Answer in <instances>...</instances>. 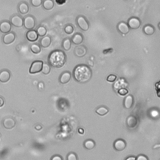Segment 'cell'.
<instances>
[{"label":"cell","instance_id":"1","mask_svg":"<svg viewBox=\"0 0 160 160\" xmlns=\"http://www.w3.org/2000/svg\"><path fill=\"white\" fill-rule=\"evenodd\" d=\"M92 76V72L90 67L85 64H79L74 69V79L79 83L88 82L90 80Z\"/></svg>","mask_w":160,"mask_h":160},{"label":"cell","instance_id":"2","mask_svg":"<svg viewBox=\"0 0 160 160\" xmlns=\"http://www.w3.org/2000/svg\"><path fill=\"white\" fill-rule=\"evenodd\" d=\"M66 61V56L61 51L56 50L52 51L48 56V63L51 66L60 68L63 67Z\"/></svg>","mask_w":160,"mask_h":160},{"label":"cell","instance_id":"3","mask_svg":"<svg viewBox=\"0 0 160 160\" xmlns=\"http://www.w3.org/2000/svg\"><path fill=\"white\" fill-rule=\"evenodd\" d=\"M77 25L81 29V30L86 31L90 28V23L84 16L80 15L76 18Z\"/></svg>","mask_w":160,"mask_h":160},{"label":"cell","instance_id":"4","mask_svg":"<svg viewBox=\"0 0 160 160\" xmlns=\"http://www.w3.org/2000/svg\"><path fill=\"white\" fill-rule=\"evenodd\" d=\"M23 26L28 29H33L36 26V20L32 15H27L23 18Z\"/></svg>","mask_w":160,"mask_h":160},{"label":"cell","instance_id":"5","mask_svg":"<svg viewBox=\"0 0 160 160\" xmlns=\"http://www.w3.org/2000/svg\"><path fill=\"white\" fill-rule=\"evenodd\" d=\"M43 62L42 61H35L32 63L29 72L30 74H36L41 72Z\"/></svg>","mask_w":160,"mask_h":160},{"label":"cell","instance_id":"6","mask_svg":"<svg viewBox=\"0 0 160 160\" xmlns=\"http://www.w3.org/2000/svg\"><path fill=\"white\" fill-rule=\"evenodd\" d=\"M11 25L16 28H21L23 26V18L18 15H14L11 17L10 21Z\"/></svg>","mask_w":160,"mask_h":160},{"label":"cell","instance_id":"7","mask_svg":"<svg viewBox=\"0 0 160 160\" xmlns=\"http://www.w3.org/2000/svg\"><path fill=\"white\" fill-rule=\"evenodd\" d=\"M16 39V34L14 32H9L4 34L2 38V41L4 45H10L13 43Z\"/></svg>","mask_w":160,"mask_h":160},{"label":"cell","instance_id":"8","mask_svg":"<svg viewBox=\"0 0 160 160\" xmlns=\"http://www.w3.org/2000/svg\"><path fill=\"white\" fill-rule=\"evenodd\" d=\"M3 127L7 129H11L16 126V121L13 118L7 117L3 119L2 121Z\"/></svg>","mask_w":160,"mask_h":160},{"label":"cell","instance_id":"9","mask_svg":"<svg viewBox=\"0 0 160 160\" xmlns=\"http://www.w3.org/2000/svg\"><path fill=\"white\" fill-rule=\"evenodd\" d=\"M141 25V20L136 17H132L128 20V25L130 29H137Z\"/></svg>","mask_w":160,"mask_h":160},{"label":"cell","instance_id":"10","mask_svg":"<svg viewBox=\"0 0 160 160\" xmlns=\"http://www.w3.org/2000/svg\"><path fill=\"white\" fill-rule=\"evenodd\" d=\"M12 25L8 20H3L0 22V32L6 34L11 31Z\"/></svg>","mask_w":160,"mask_h":160},{"label":"cell","instance_id":"11","mask_svg":"<svg viewBox=\"0 0 160 160\" xmlns=\"http://www.w3.org/2000/svg\"><path fill=\"white\" fill-rule=\"evenodd\" d=\"M126 146V141L123 139H118L116 140L113 144L114 149L118 151H121L125 149Z\"/></svg>","mask_w":160,"mask_h":160},{"label":"cell","instance_id":"12","mask_svg":"<svg viewBox=\"0 0 160 160\" xmlns=\"http://www.w3.org/2000/svg\"><path fill=\"white\" fill-rule=\"evenodd\" d=\"M11 73L8 69H3L0 71V82L7 83L11 78Z\"/></svg>","mask_w":160,"mask_h":160},{"label":"cell","instance_id":"13","mask_svg":"<svg viewBox=\"0 0 160 160\" xmlns=\"http://www.w3.org/2000/svg\"><path fill=\"white\" fill-rule=\"evenodd\" d=\"M74 53L75 55L79 58H81L85 56L87 53V49L85 46L83 45H79L75 47L74 50Z\"/></svg>","mask_w":160,"mask_h":160},{"label":"cell","instance_id":"14","mask_svg":"<svg viewBox=\"0 0 160 160\" xmlns=\"http://www.w3.org/2000/svg\"><path fill=\"white\" fill-rule=\"evenodd\" d=\"M117 29L118 31L123 34H127L130 31V28L128 26V24H126L125 22L123 21H121L118 23L117 26Z\"/></svg>","mask_w":160,"mask_h":160},{"label":"cell","instance_id":"15","mask_svg":"<svg viewBox=\"0 0 160 160\" xmlns=\"http://www.w3.org/2000/svg\"><path fill=\"white\" fill-rule=\"evenodd\" d=\"M26 39L29 41H30V42H34V41L38 40L39 36L36 30H34V29H30V30H29L26 33Z\"/></svg>","mask_w":160,"mask_h":160},{"label":"cell","instance_id":"16","mask_svg":"<svg viewBox=\"0 0 160 160\" xmlns=\"http://www.w3.org/2000/svg\"><path fill=\"white\" fill-rule=\"evenodd\" d=\"M18 10L21 15H26L29 11L28 4L25 1L20 3L18 6Z\"/></svg>","mask_w":160,"mask_h":160},{"label":"cell","instance_id":"17","mask_svg":"<svg viewBox=\"0 0 160 160\" xmlns=\"http://www.w3.org/2000/svg\"><path fill=\"white\" fill-rule=\"evenodd\" d=\"M134 104V98L132 95V94H129L124 99V108L126 110H129L131 109Z\"/></svg>","mask_w":160,"mask_h":160},{"label":"cell","instance_id":"18","mask_svg":"<svg viewBox=\"0 0 160 160\" xmlns=\"http://www.w3.org/2000/svg\"><path fill=\"white\" fill-rule=\"evenodd\" d=\"M126 125L129 128H134V127L136 126L138 124V120L136 117H135L133 115H130L129 116L126 121Z\"/></svg>","mask_w":160,"mask_h":160},{"label":"cell","instance_id":"19","mask_svg":"<svg viewBox=\"0 0 160 160\" xmlns=\"http://www.w3.org/2000/svg\"><path fill=\"white\" fill-rule=\"evenodd\" d=\"M83 39L84 37L82 35V34L76 33L73 35L72 39H71V41H72V42L75 45H79L83 43Z\"/></svg>","mask_w":160,"mask_h":160},{"label":"cell","instance_id":"20","mask_svg":"<svg viewBox=\"0 0 160 160\" xmlns=\"http://www.w3.org/2000/svg\"><path fill=\"white\" fill-rule=\"evenodd\" d=\"M72 78V75L69 72H65L63 73L60 77V82L61 84H66L70 81Z\"/></svg>","mask_w":160,"mask_h":160},{"label":"cell","instance_id":"21","mask_svg":"<svg viewBox=\"0 0 160 160\" xmlns=\"http://www.w3.org/2000/svg\"><path fill=\"white\" fill-rule=\"evenodd\" d=\"M51 43V38L49 36H44L40 40V45L43 48H48Z\"/></svg>","mask_w":160,"mask_h":160},{"label":"cell","instance_id":"22","mask_svg":"<svg viewBox=\"0 0 160 160\" xmlns=\"http://www.w3.org/2000/svg\"><path fill=\"white\" fill-rule=\"evenodd\" d=\"M143 33L147 36H151L155 32V29L151 25H146L143 27Z\"/></svg>","mask_w":160,"mask_h":160},{"label":"cell","instance_id":"23","mask_svg":"<svg viewBox=\"0 0 160 160\" xmlns=\"http://www.w3.org/2000/svg\"><path fill=\"white\" fill-rule=\"evenodd\" d=\"M42 6L43 9L47 11H50L54 8L55 3L53 0H44V1H43Z\"/></svg>","mask_w":160,"mask_h":160},{"label":"cell","instance_id":"24","mask_svg":"<svg viewBox=\"0 0 160 160\" xmlns=\"http://www.w3.org/2000/svg\"><path fill=\"white\" fill-rule=\"evenodd\" d=\"M95 146V142L92 140H87L84 142V147L88 150H93Z\"/></svg>","mask_w":160,"mask_h":160},{"label":"cell","instance_id":"25","mask_svg":"<svg viewBox=\"0 0 160 160\" xmlns=\"http://www.w3.org/2000/svg\"><path fill=\"white\" fill-rule=\"evenodd\" d=\"M72 41L69 38L64 39L62 43V47L65 51H69L72 48Z\"/></svg>","mask_w":160,"mask_h":160},{"label":"cell","instance_id":"26","mask_svg":"<svg viewBox=\"0 0 160 160\" xmlns=\"http://www.w3.org/2000/svg\"><path fill=\"white\" fill-rule=\"evenodd\" d=\"M108 112H109V110L103 106H99V107L96 110V113L100 116H104L107 114Z\"/></svg>","mask_w":160,"mask_h":160},{"label":"cell","instance_id":"27","mask_svg":"<svg viewBox=\"0 0 160 160\" xmlns=\"http://www.w3.org/2000/svg\"><path fill=\"white\" fill-rule=\"evenodd\" d=\"M36 31L38 34V36L41 37H43L45 36L46 33H47L46 28L43 26H39Z\"/></svg>","mask_w":160,"mask_h":160},{"label":"cell","instance_id":"28","mask_svg":"<svg viewBox=\"0 0 160 160\" xmlns=\"http://www.w3.org/2000/svg\"><path fill=\"white\" fill-rule=\"evenodd\" d=\"M30 50L32 53H33L34 54H39L41 52V49L39 45L37 44H33L30 46Z\"/></svg>","mask_w":160,"mask_h":160},{"label":"cell","instance_id":"29","mask_svg":"<svg viewBox=\"0 0 160 160\" xmlns=\"http://www.w3.org/2000/svg\"><path fill=\"white\" fill-rule=\"evenodd\" d=\"M51 72V68L50 66L47 63H43L42 69H41V72H42L44 75H48Z\"/></svg>","mask_w":160,"mask_h":160},{"label":"cell","instance_id":"30","mask_svg":"<svg viewBox=\"0 0 160 160\" xmlns=\"http://www.w3.org/2000/svg\"><path fill=\"white\" fill-rule=\"evenodd\" d=\"M64 31L67 34H72L74 32V28L72 25H68L64 27Z\"/></svg>","mask_w":160,"mask_h":160},{"label":"cell","instance_id":"31","mask_svg":"<svg viewBox=\"0 0 160 160\" xmlns=\"http://www.w3.org/2000/svg\"><path fill=\"white\" fill-rule=\"evenodd\" d=\"M31 4L34 7H39L42 5L43 0H30Z\"/></svg>","mask_w":160,"mask_h":160},{"label":"cell","instance_id":"32","mask_svg":"<svg viewBox=\"0 0 160 160\" xmlns=\"http://www.w3.org/2000/svg\"><path fill=\"white\" fill-rule=\"evenodd\" d=\"M117 91H118V93L120 95H121V96H125L128 93V90L125 88H120Z\"/></svg>","mask_w":160,"mask_h":160},{"label":"cell","instance_id":"33","mask_svg":"<svg viewBox=\"0 0 160 160\" xmlns=\"http://www.w3.org/2000/svg\"><path fill=\"white\" fill-rule=\"evenodd\" d=\"M67 160H77L78 158L76 156V155L74 153H70L68 155Z\"/></svg>","mask_w":160,"mask_h":160},{"label":"cell","instance_id":"34","mask_svg":"<svg viewBox=\"0 0 160 160\" xmlns=\"http://www.w3.org/2000/svg\"><path fill=\"white\" fill-rule=\"evenodd\" d=\"M116 78H117V77H116V75H109L107 77V78H106V80H107L108 82L112 83V82H115L116 80Z\"/></svg>","mask_w":160,"mask_h":160},{"label":"cell","instance_id":"35","mask_svg":"<svg viewBox=\"0 0 160 160\" xmlns=\"http://www.w3.org/2000/svg\"><path fill=\"white\" fill-rule=\"evenodd\" d=\"M136 159H137V160H148V158L143 155H140L137 158H136Z\"/></svg>","mask_w":160,"mask_h":160},{"label":"cell","instance_id":"36","mask_svg":"<svg viewBox=\"0 0 160 160\" xmlns=\"http://www.w3.org/2000/svg\"><path fill=\"white\" fill-rule=\"evenodd\" d=\"M52 160H63V158L59 155H55L51 158Z\"/></svg>","mask_w":160,"mask_h":160},{"label":"cell","instance_id":"37","mask_svg":"<svg viewBox=\"0 0 160 160\" xmlns=\"http://www.w3.org/2000/svg\"><path fill=\"white\" fill-rule=\"evenodd\" d=\"M4 104V99L0 96V107H2V106H3Z\"/></svg>","mask_w":160,"mask_h":160},{"label":"cell","instance_id":"38","mask_svg":"<svg viewBox=\"0 0 160 160\" xmlns=\"http://www.w3.org/2000/svg\"><path fill=\"white\" fill-rule=\"evenodd\" d=\"M126 159H127V160H135L136 159V158L135 157H133V156H131V157L127 158Z\"/></svg>","mask_w":160,"mask_h":160},{"label":"cell","instance_id":"39","mask_svg":"<svg viewBox=\"0 0 160 160\" xmlns=\"http://www.w3.org/2000/svg\"><path fill=\"white\" fill-rule=\"evenodd\" d=\"M41 128H42V127H41L40 125H37V126H35V129H36L37 130H38V131L40 130L41 129Z\"/></svg>","mask_w":160,"mask_h":160},{"label":"cell","instance_id":"40","mask_svg":"<svg viewBox=\"0 0 160 160\" xmlns=\"http://www.w3.org/2000/svg\"><path fill=\"white\" fill-rule=\"evenodd\" d=\"M0 138H1V135H0Z\"/></svg>","mask_w":160,"mask_h":160},{"label":"cell","instance_id":"41","mask_svg":"<svg viewBox=\"0 0 160 160\" xmlns=\"http://www.w3.org/2000/svg\"><path fill=\"white\" fill-rule=\"evenodd\" d=\"M125 1H128V0H125Z\"/></svg>","mask_w":160,"mask_h":160}]
</instances>
